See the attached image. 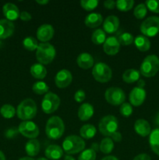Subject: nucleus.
I'll list each match as a JSON object with an SVG mask.
<instances>
[{
  "instance_id": "nucleus-1",
  "label": "nucleus",
  "mask_w": 159,
  "mask_h": 160,
  "mask_svg": "<svg viewBox=\"0 0 159 160\" xmlns=\"http://www.w3.org/2000/svg\"><path fill=\"white\" fill-rule=\"evenodd\" d=\"M65 131V125L63 120L57 116L51 117L48 120L45 127V133L48 138L58 140L63 134Z\"/></svg>"
},
{
  "instance_id": "nucleus-2",
  "label": "nucleus",
  "mask_w": 159,
  "mask_h": 160,
  "mask_svg": "<svg viewBox=\"0 0 159 160\" xmlns=\"http://www.w3.org/2000/svg\"><path fill=\"white\" fill-rule=\"evenodd\" d=\"M19 119L27 121L34 118L37 114V105L32 98H26L19 104L17 109Z\"/></svg>"
},
{
  "instance_id": "nucleus-3",
  "label": "nucleus",
  "mask_w": 159,
  "mask_h": 160,
  "mask_svg": "<svg viewBox=\"0 0 159 160\" xmlns=\"http://www.w3.org/2000/svg\"><path fill=\"white\" fill-rule=\"evenodd\" d=\"M55 55L56 51L55 47L48 42L39 44L36 51V58L39 63L42 65L51 63L54 60Z\"/></svg>"
},
{
  "instance_id": "nucleus-4",
  "label": "nucleus",
  "mask_w": 159,
  "mask_h": 160,
  "mask_svg": "<svg viewBox=\"0 0 159 160\" xmlns=\"http://www.w3.org/2000/svg\"><path fill=\"white\" fill-rule=\"evenodd\" d=\"M85 148V142L82 138L77 135H70L62 142V149L67 155L77 154Z\"/></svg>"
},
{
  "instance_id": "nucleus-5",
  "label": "nucleus",
  "mask_w": 159,
  "mask_h": 160,
  "mask_svg": "<svg viewBox=\"0 0 159 160\" xmlns=\"http://www.w3.org/2000/svg\"><path fill=\"white\" fill-rule=\"evenodd\" d=\"M159 70V58L156 55L147 56L140 65V73L145 78L155 76Z\"/></svg>"
},
{
  "instance_id": "nucleus-6",
  "label": "nucleus",
  "mask_w": 159,
  "mask_h": 160,
  "mask_svg": "<svg viewBox=\"0 0 159 160\" xmlns=\"http://www.w3.org/2000/svg\"><path fill=\"white\" fill-rule=\"evenodd\" d=\"M118 120L112 115H108L102 117L99 122L98 128L101 134L107 137H111L112 134L118 130Z\"/></svg>"
},
{
  "instance_id": "nucleus-7",
  "label": "nucleus",
  "mask_w": 159,
  "mask_h": 160,
  "mask_svg": "<svg viewBox=\"0 0 159 160\" xmlns=\"http://www.w3.org/2000/svg\"><path fill=\"white\" fill-rule=\"evenodd\" d=\"M140 31L146 37H154L159 33V17L152 16L140 24Z\"/></svg>"
},
{
  "instance_id": "nucleus-8",
  "label": "nucleus",
  "mask_w": 159,
  "mask_h": 160,
  "mask_svg": "<svg viewBox=\"0 0 159 160\" xmlns=\"http://www.w3.org/2000/svg\"><path fill=\"white\" fill-rule=\"evenodd\" d=\"M94 78L100 83H107L112 79V69L104 62H98L92 70Z\"/></svg>"
},
{
  "instance_id": "nucleus-9",
  "label": "nucleus",
  "mask_w": 159,
  "mask_h": 160,
  "mask_svg": "<svg viewBox=\"0 0 159 160\" xmlns=\"http://www.w3.org/2000/svg\"><path fill=\"white\" fill-rule=\"evenodd\" d=\"M60 98L56 94L53 92H48L45 94L41 102V109L46 114L53 113L60 106Z\"/></svg>"
},
{
  "instance_id": "nucleus-10",
  "label": "nucleus",
  "mask_w": 159,
  "mask_h": 160,
  "mask_svg": "<svg viewBox=\"0 0 159 160\" xmlns=\"http://www.w3.org/2000/svg\"><path fill=\"white\" fill-rule=\"evenodd\" d=\"M104 98L109 104L112 106H119L124 103L126 95L120 88L111 87L106 90Z\"/></svg>"
},
{
  "instance_id": "nucleus-11",
  "label": "nucleus",
  "mask_w": 159,
  "mask_h": 160,
  "mask_svg": "<svg viewBox=\"0 0 159 160\" xmlns=\"http://www.w3.org/2000/svg\"><path fill=\"white\" fill-rule=\"evenodd\" d=\"M18 131L24 137L30 139H35L39 135V128L35 123L27 120L20 123Z\"/></svg>"
},
{
  "instance_id": "nucleus-12",
  "label": "nucleus",
  "mask_w": 159,
  "mask_h": 160,
  "mask_svg": "<svg viewBox=\"0 0 159 160\" xmlns=\"http://www.w3.org/2000/svg\"><path fill=\"white\" fill-rule=\"evenodd\" d=\"M72 81H73L72 73L65 69L61 70L60 71L58 72L55 78V85L59 88H65L68 87L71 84Z\"/></svg>"
},
{
  "instance_id": "nucleus-13",
  "label": "nucleus",
  "mask_w": 159,
  "mask_h": 160,
  "mask_svg": "<svg viewBox=\"0 0 159 160\" xmlns=\"http://www.w3.org/2000/svg\"><path fill=\"white\" fill-rule=\"evenodd\" d=\"M146 91L143 88L136 87L131 91L129 94V102L134 106H140L146 99Z\"/></svg>"
},
{
  "instance_id": "nucleus-14",
  "label": "nucleus",
  "mask_w": 159,
  "mask_h": 160,
  "mask_svg": "<svg viewBox=\"0 0 159 160\" xmlns=\"http://www.w3.org/2000/svg\"><path fill=\"white\" fill-rule=\"evenodd\" d=\"M54 28L51 24L45 23L41 25L37 31V38L41 43H45L51 40L54 36Z\"/></svg>"
},
{
  "instance_id": "nucleus-15",
  "label": "nucleus",
  "mask_w": 159,
  "mask_h": 160,
  "mask_svg": "<svg viewBox=\"0 0 159 160\" xmlns=\"http://www.w3.org/2000/svg\"><path fill=\"white\" fill-rule=\"evenodd\" d=\"M120 43L118 38L115 37H108L106 38L105 42L103 44V49L107 55L114 56L119 51Z\"/></svg>"
},
{
  "instance_id": "nucleus-16",
  "label": "nucleus",
  "mask_w": 159,
  "mask_h": 160,
  "mask_svg": "<svg viewBox=\"0 0 159 160\" xmlns=\"http://www.w3.org/2000/svg\"><path fill=\"white\" fill-rule=\"evenodd\" d=\"M2 12L6 20L9 21H13L20 17V10L18 7L13 3H6L2 7Z\"/></svg>"
},
{
  "instance_id": "nucleus-17",
  "label": "nucleus",
  "mask_w": 159,
  "mask_h": 160,
  "mask_svg": "<svg viewBox=\"0 0 159 160\" xmlns=\"http://www.w3.org/2000/svg\"><path fill=\"white\" fill-rule=\"evenodd\" d=\"M14 29L15 27L12 21L6 19L0 20V39H6L10 37L13 34Z\"/></svg>"
},
{
  "instance_id": "nucleus-18",
  "label": "nucleus",
  "mask_w": 159,
  "mask_h": 160,
  "mask_svg": "<svg viewBox=\"0 0 159 160\" xmlns=\"http://www.w3.org/2000/svg\"><path fill=\"white\" fill-rule=\"evenodd\" d=\"M134 130L136 133L142 137H147L150 135L151 132V125L147 120L143 119H139L134 123Z\"/></svg>"
},
{
  "instance_id": "nucleus-19",
  "label": "nucleus",
  "mask_w": 159,
  "mask_h": 160,
  "mask_svg": "<svg viewBox=\"0 0 159 160\" xmlns=\"http://www.w3.org/2000/svg\"><path fill=\"white\" fill-rule=\"evenodd\" d=\"M119 26V20L115 16H108L103 23V28L104 31L108 34L115 33Z\"/></svg>"
},
{
  "instance_id": "nucleus-20",
  "label": "nucleus",
  "mask_w": 159,
  "mask_h": 160,
  "mask_svg": "<svg viewBox=\"0 0 159 160\" xmlns=\"http://www.w3.org/2000/svg\"><path fill=\"white\" fill-rule=\"evenodd\" d=\"M94 115V107L90 103H84L78 109V117L81 121L89 120Z\"/></svg>"
},
{
  "instance_id": "nucleus-21",
  "label": "nucleus",
  "mask_w": 159,
  "mask_h": 160,
  "mask_svg": "<svg viewBox=\"0 0 159 160\" xmlns=\"http://www.w3.org/2000/svg\"><path fill=\"white\" fill-rule=\"evenodd\" d=\"M45 154L48 159L58 160L63 156V149L57 145H51L47 147Z\"/></svg>"
},
{
  "instance_id": "nucleus-22",
  "label": "nucleus",
  "mask_w": 159,
  "mask_h": 160,
  "mask_svg": "<svg viewBox=\"0 0 159 160\" xmlns=\"http://www.w3.org/2000/svg\"><path fill=\"white\" fill-rule=\"evenodd\" d=\"M77 65L84 70H88L94 66V59L89 53L84 52L78 56L76 59Z\"/></svg>"
},
{
  "instance_id": "nucleus-23",
  "label": "nucleus",
  "mask_w": 159,
  "mask_h": 160,
  "mask_svg": "<svg viewBox=\"0 0 159 160\" xmlns=\"http://www.w3.org/2000/svg\"><path fill=\"white\" fill-rule=\"evenodd\" d=\"M103 17L98 12H92V13L88 14L85 17L84 23L86 26L90 28H95L99 27L102 23Z\"/></svg>"
},
{
  "instance_id": "nucleus-24",
  "label": "nucleus",
  "mask_w": 159,
  "mask_h": 160,
  "mask_svg": "<svg viewBox=\"0 0 159 160\" xmlns=\"http://www.w3.org/2000/svg\"><path fill=\"white\" fill-rule=\"evenodd\" d=\"M40 142L37 139H31L25 145V150L29 157L37 156L40 152Z\"/></svg>"
},
{
  "instance_id": "nucleus-25",
  "label": "nucleus",
  "mask_w": 159,
  "mask_h": 160,
  "mask_svg": "<svg viewBox=\"0 0 159 160\" xmlns=\"http://www.w3.org/2000/svg\"><path fill=\"white\" fill-rule=\"evenodd\" d=\"M31 74L36 79H44L47 75V70L45 66L41 63H34L30 69Z\"/></svg>"
},
{
  "instance_id": "nucleus-26",
  "label": "nucleus",
  "mask_w": 159,
  "mask_h": 160,
  "mask_svg": "<svg viewBox=\"0 0 159 160\" xmlns=\"http://www.w3.org/2000/svg\"><path fill=\"white\" fill-rule=\"evenodd\" d=\"M149 144L151 150L159 156V128H156L151 132Z\"/></svg>"
},
{
  "instance_id": "nucleus-27",
  "label": "nucleus",
  "mask_w": 159,
  "mask_h": 160,
  "mask_svg": "<svg viewBox=\"0 0 159 160\" xmlns=\"http://www.w3.org/2000/svg\"><path fill=\"white\" fill-rule=\"evenodd\" d=\"M136 47L141 52H147L151 48V42L144 35H138L134 39Z\"/></svg>"
},
{
  "instance_id": "nucleus-28",
  "label": "nucleus",
  "mask_w": 159,
  "mask_h": 160,
  "mask_svg": "<svg viewBox=\"0 0 159 160\" xmlns=\"http://www.w3.org/2000/svg\"><path fill=\"white\" fill-rule=\"evenodd\" d=\"M140 73L135 69H128L123 73V80L126 83L132 84L140 79Z\"/></svg>"
},
{
  "instance_id": "nucleus-29",
  "label": "nucleus",
  "mask_w": 159,
  "mask_h": 160,
  "mask_svg": "<svg viewBox=\"0 0 159 160\" xmlns=\"http://www.w3.org/2000/svg\"><path fill=\"white\" fill-rule=\"evenodd\" d=\"M96 133V128L92 124L84 125V126L80 128V134L81 138H83L84 139L92 138L93 137H94Z\"/></svg>"
},
{
  "instance_id": "nucleus-30",
  "label": "nucleus",
  "mask_w": 159,
  "mask_h": 160,
  "mask_svg": "<svg viewBox=\"0 0 159 160\" xmlns=\"http://www.w3.org/2000/svg\"><path fill=\"white\" fill-rule=\"evenodd\" d=\"M114 148L113 141L111 138H104L100 143V151L104 154H109Z\"/></svg>"
},
{
  "instance_id": "nucleus-31",
  "label": "nucleus",
  "mask_w": 159,
  "mask_h": 160,
  "mask_svg": "<svg viewBox=\"0 0 159 160\" xmlns=\"http://www.w3.org/2000/svg\"><path fill=\"white\" fill-rule=\"evenodd\" d=\"M106 40L105 32L102 29H97L93 32L91 35V41L95 45L104 44Z\"/></svg>"
},
{
  "instance_id": "nucleus-32",
  "label": "nucleus",
  "mask_w": 159,
  "mask_h": 160,
  "mask_svg": "<svg viewBox=\"0 0 159 160\" xmlns=\"http://www.w3.org/2000/svg\"><path fill=\"white\" fill-rule=\"evenodd\" d=\"M0 113L4 118L11 119L17 113L15 108L10 104H5L0 109Z\"/></svg>"
},
{
  "instance_id": "nucleus-33",
  "label": "nucleus",
  "mask_w": 159,
  "mask_h": 160,
  "mask_svg": "<svg viewBox=\"0 0 159 160\" xmlns=\"http://www.w3.org/2000/svg\"><path fill=\"white\" fill-rule=\"evenodd\" d=\"M32 89L33 92L37 95H44V94L48 93L49 87L44 81H37L33 84Z\"/></svg>"
},
{
  "instance_id": "nucleus-34",
  "label": "nucleus",
  "mask_w": 159,
  "mask_h": 160,
  "mask_svg": "<svg viewBox=\"0 0 159 160\" xmlns=\"http://www.w3.org/2000/svg\"><path fill=\"white\" fill-rule=\"evenodd\" d=\"M23 45L28 51H34V50L37 49L39 45L36 38H34L32 36H28L23 39Z\"/></svg>"
},
{
  "instance_id": "nucleus-35",
  "label": "nucleus",
  "mask_w": 159,
  "mask_h": 160,
  "mask_svg": "<svg viewBox=\"0 0 159 160\" xmlns=\"http://www.w3.org/2000/svg\"><path fill=\"white\" fill-rule=\"evenodd\" d=\"M134 5L133 0H118L115 2V7L120 11L126 12L132 8Z\"/></svg>"
},
{
  "instance_id": "nucleus-36",
  "label": "nucleus",
  "mask_w": 159,
  "mask_h": 160,
  "mask_svg": "<svg viewBox=\"0 0 159 160\" xmlns=\"http://www.w3.org/2000/svg\"><path fill=\"white\" fill-rule=\"evenodd\" d=\"M147 12V8L146 5L144 3H140V4L137 5L135 7L133 11V15L135 16L136 18L141 20L145 17Z\"/></svg>"
},
{
  "instance_id": "nucleus-37",
  "label": "nucleus",
  "mask_w": 159,
  "mask_h": 160,
  "mask_svg": "<svg viewBox=\"0 0 159 160\" xmlns=\"http://www.w3.org/2000/svg\"><path fill=\"white\" fill-rule=\"evenodd\" d=\"M118 42L120 45H129L134 42V37L129 33H123L118 36Z\"/></svg>"
},
{
  "instance_id": "nucleus-38",
  "label": "nucleus",
  "mask_w": 159,
  "mask_h": 160,
  "mask_svg": "<svg viewBox=\"0 0 159 160\" xmlns=\"http://www.w3.org/2000/svg\"><path fill=\"white\" fill-rule=\"evenodd\" d=\"M96 159V152L91 148H87L84 150L78 157V160H95Z\"/></svg>"
},
{
  "instance_id": "nucleus-39",
  "label": "nucleus",
  "mask_w": 159,
  "mask_h": 160,
  "mask_svg": "<svg viewBox=\"0 0 159 160\" xmlns=\"http://www.w3.org/2000/svg\"><path fill=\"white\" fill-rule=\"evenodd\" d=\"M99 2L98 0H81L80 5L83 9L87 11H91L98 6Z\"/></svg>"
},
{
  "instance_id": "nucleus-40",
  "label": "nucleus",
  "mask_w": 159,
  "mask_h": 160,
  "mask_svg": "<svg viewBox=\"0 0 159 160\" xmlns=\"http://www.w3.org/2000/svg\"><path fill=\"white\" fill-rule=\"evenodd\" d=\"M120 113L123 117H128L132 115V107L131 104L127 102H124L120 106Z\"/></svg>"
},
{
  "instance_id": "nucleus-41",
  "label": "nucleus",
  "mask_w": 159,
  "mask_h": 160,
  "mask_svg": "<svg viewBox=\"0 0 159 160\" xmlns=\"http://www.w3.org/2000/svg\"><path fill=\"white\" fill-rule=\"evenodd\" d=\"M145 5L150 11L159 13V0H147L145 2Z\"/></svg>"
},
{
  "instance_id": "nucleus-42",
  "label": "nucleus",
  "mask_w": 159,
  "mask_h": 160,
  "mask_svg": "<svg viewBox=\"0 0 159 160\" xmlns=\"http://www.w3.org/2000/svg\"><path fill=\"white\" fill-rule=\"evenodd\" d=\"M86 98L85 92L83 90H78L74 95V99L76 102H82Z\"/></svg>"
},
{
  "instance_id": "nucleus-43",
  "label": "nucleus",
  "mask_w": 159,
  "mask_h": 160,
  "mask_svg": "<svg viewBox=\"0 0 159 160\" xmlns=\"http://www.w3.org/2000/svg\"><path fill=\"white\" fill-rule=\"evenodd\" d=\"M20 17L23 21H29L31 20V15L26 11H23L20 12Z\"/></svg>"
},
{
  "instance_id": "nucleus-44",
  "label": "nucleus",
  "mask_w": 159,
  "mask_h": 160,
  "mask_svg": "<svg viewBox=\"0 0 159 160\" xmlns=\"http://www.w3.org/2000/svg\"><path fill=\"white\" fill-rule=\"evenodd\" d=\"M104 6L106 9H112L115 7V2L112 0H107L104 2Z\"/></svg>"
},
{
  "instance_id": "nucleus-45",
  "label": "nucleus",
  "mask_w": 159,
  "mask_h": 160,
  "mask_svg": "<svg viewBox=\"0 0 159 160\" xmlns=\"http://www.w3.org/2000/svg\"><path fill=\"white\" fill-rule=\"evenodd\" d=\"M133 160H151V159L149 155L146 154V153H141V154L137 155Z\"/></svg>"
},
{
  "instance_id": "nucleus-46",
  "label": "nucleus",
  "mask_w": 159,
  "mask_h": 160,
  "mask_svg": "<svg viewBox=\"0 0 159 160\" xmlns=\"http://www.w3.org/2000/svg\"><path fill=\"white\" fill-rule=\"evenodd\" d=\"M111 138H112V141H115V142H119L120 141L122 140V134H120L118 131H116V132H115L114 134H112Z\"/></svg>"
},
{
  "instance_id": "nucleus-47",
  "label": "nucleus",
  "mask_w": 159,
  "mask_h": 160,
  "mask_svg": "<svg viewBox=\"0 0 159 160\" xmlns=\"http://www.w3.org/2000/svg\"><path fill=\"white\" fill-rule=\"evenodd\" d=\"M91 149H93L96 152L97 151H98V149L100 150V145H98V143H93L91 145Z\"/></svg>"
},
{
  "instance_id": "nucleus-48",
  "label": "nucleus",
  "mask_w": 159,
  "mask_h": 160,
  "mask_svg": "<svg viewBox=\"0 0 159 160\" xmlns=\"http://www.w3.org/2000/svg\"><path fill=\"white\" fill-rule=\"evenodd\" d=\"M101 160H118V159L113 156H105L104 158H103Z\"/></svg>"
},
{
  "instance_id": "nucleus-49",
  "label": "nucleus",
  "mask_w": 159,
  "mask_h": 160,
  "mask_svg": "<svg viewBox=\"0 0 159 160\" xmlns=\"http://www.w3.org/2000/svg\"><path fill=\"white\" fill-rule=\"evenodd\" d=\"M36 2L40 5H46L49 2L48 0H36Z\"/></svg>"
},
{
  "instance_id": "nucleus-50",
  "label": "nucleus",
  "mask_w": 159,
  "mask_h": 160,
  "mask_svg": "<svg viewBox=\"0 0 159 160\" xmlns=\"http://www.w3.org/2000/svg\"><path fill=\"white\" fill-rule=\"evenodd\" d=\"M154 123H155L156 125L159 127V111L157 113V115H156L155 118H154Z\"/></svg>"
},
{
  "instance_id": "nucleus-51",
  "label": "nucleus",
  "mask_w": 159,
  "mask_h": 160,
  "mask_svg": "<svg viewBox=\"0 0 159 160\" xmlns=\"http://www.w3.org/2000/svg\"><path fill=\"white\" fill-rule=\"evenodd\" d=\"M145 85V83L144 81H143V80H140V81H139L138 83V87H140V88H143Z\"/></svg>"
},
{
  "instance_id": "nucleus-52",
  "label": "nucleus",
  "mask_w": 159,
  "mask_h": 160,
  "mask_svg": "<svg viewBox=\"0 0 159 160\" xmlns=\"http://www.w3.org/2000/svg\"><path fill=\"white\" fill-rule=\"evenodd\" d=\"M0 160H6V156L2 151H0Z\"/></svg>"
},
{
  "instance_id": "nucleus-53",
  "label": "nucleus",
  "mask_w": 159,
  "mask_h": 160,
  "mask_svg": "<svg viewBox=\"0 0 159 160\" xmlns=\"http://www.w3.org/2000/svg\"><path fill=\"white\" fill-rule=\"evenodd\" d=\"M64 160H75V159L73 157H72V156L67 155V156H65V158H64Z\"/></svg>"
},
{
  "instance_id": "nucleus-54",
  "label": "nucleus",
  "mask_w": 159,
  "mask_h": 160,
  "mask_svg": "<svg viewBox=\"0 0 159 160\" xmlns=\"http://www.w3.org/2000/svg\"><path fill=\"white\" fill-rule=\"evenodd\" d=\"M19 160H34L33 158L31 157H29V156H27V157H23L21 158V159H20Z\"/></svg>"
},
{
  "instance_id": "nucleus-55",
  "label": "nucleus",
  "mask_w": 159,
  "mask_h": 160,
  "mask_svg": "<svg viewBox=\"0 0 159 160\" xmlns=\"http://www.w3.org/2000/svg\"><path fill=\"white\" fill-rule=\"evenodd\" d=\"M37 160H48V159H46V158H38Z\"/></svg>"
}]
</instances>
